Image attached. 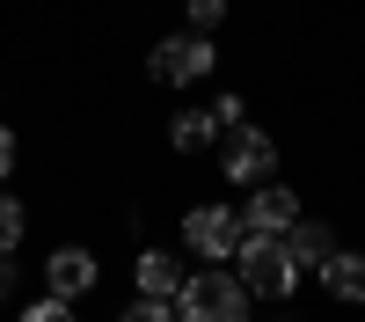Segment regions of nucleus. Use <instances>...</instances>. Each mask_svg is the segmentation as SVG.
<instances>
[{
  "instance_id": "f257e3e1",
  "label": "nucleus",
  "mask_w": 365,
  "mask_h": 322,
  "mask_svg": "<svg viewBox=\"0 0 365 322\" xmlns=\"http://www.w3.org/2000/svg\"><path fill=\"white\" fill-rule=\"evenodd\" d=\"M234 278L249 286V301H292L307 271L292 263L285 234H241V249H234Z\"/></svg>"
},
{
  "instance_id": "20e7f679",
  "label": "nucleus",
  "mask_w": 365,
  "mask_h": 322,
  "mask_svg": "<svg viewBox=\"0 0 365 322\" xmlns=\"http://www.w3.org/2000/svg\"><path fill=\"white\" fill-rule=\"evenodd\" d=\"M212 74H220V44L190 37V29H175V37H161L146 51V81H161V88H190V81H212Z\"/></svg>"
},
{
  "instance_id": "ddd939ff",
  "label": "nucleus",
  "mask_w": 365,
  "mask_h": 322,
  "mask_svg": "<svg viewBox=\"0 0 365 322\" xmlns=\"http://www.w3.org/2000/svg\"><path fill=\"white\" fill-rule=\"evenodd\" d=\"M227 0H190V15H182V22H190V37H220V29H227Z\"/></svg>"
},
{
  "instance_id": "f8f14e48",
  "label": "nucleus",
  "mask_w": 365,
  "mask_h": 322,
  "mask_svg": "<svg viewBox=\"0 0 365 322\" xmlns=\"http://www.w3.org/2000/svg\"><path fill=\"white\" fill-rule=\"evenodd\" d=\"M22 234H29V205L0 191V256H15V249H22Z\"/></svg>"
},
{
  "instance_id": "9d476101",
  "label": "nucleus",
  "mask_w": 365,
  "mask_h": 322,
  "mask_svg": "<svg viewBox=\"0 0 365 322\" xmlns=\"http://www.w3.org/2000/svg\"><path fill=\"white\" fill-rule=\"evenodd\" d=\"M285 249H292V263H299V271H322V263L336 256L344 242H336V227H329V220H307V213H299V227L285 234Z\"/></svg>"
},
{
  "instance_id": "1a4fd4ad",
  "label": "nucleus",
  "mask_w": 365,
  "mask_h": 322,
  "mask_svg": "<svg viewBox=\"0 0 365 322\" xmlns=\"http://www.w3.org/2000/svg\"><path fill=\"white\" fill-rule=\"evenodd\" d=\"M314 278H322V293H329L336 308H365V249H351V242H344V249L329 256Z\"/></svg>"
},
{
  "instance_id": "4468645a",
  "label": "nucleus",
  "mask_w": 365,
  "mask_h": 322,
  "mask_svg": "<svg viewBox=\"0 0 365 322\" xmlns=\"http://www.w3.org/2000/svg\"><path fill=\"white\" fill-rule=\"evenodd\" d=\"M15 322H81V315H73V301H51V293H37V301L15 308Z\"/></svg>"
},
{
  "instance_id": "f03ea898",
  "label": "nucleus",
  "mask_w": 365,
  "mask_h": 322,
  "mask_svg": "<svg viewBox=\"0 0 365 322\" xmlns=\"http://www.w3.org/2000/svg\"><path fill=\"white\" fill-rule=\"evenodd\" d=\"M249 286H241L227 263H205V271H190L182 278V293H175V322H249Z\"/></svg>"
},
{
  "instance_id": "9b49d317",
  "label": "nucleus",
  "mask_w": 365,
  "mask_h": 322,
  "mask_svg": "<svg viewBox=\"0 0 365 322\" xmlns=\"http://www.w3.org/2000/svg\"><path fill=\"white\" fill-rule=\"evenodd\" d=\"M168 146H175V154H205V146H220L212 110H175V117H168Z\"/></svg>"
},
{
  "instance_id": "2eb2a0df",
  "label": "nucleus",
  "mask_w": 365,
  "mask_h": 322,
  "mask_svg": "<svg viewBox=\"0 0 365 322\" xmlns=\"http://www.w3.org/2000/svg\"><path fill=\"white\" fill-rule=\"evenodd\" d=\"M110 322H175V301H139V293H132Z\"/></svg>"
},
{
  "instance_id": "7ed1b4c3",
  "label": "nucleus",
  "mask_w": 365,
  "mask_h": 322,
  "mask_svg": "<svg viewBox=\"0 0 365 322\" xmlns=\"http://www.w3.org/2000/svg\"><path fill=\"white\" fill-rule=\"evenodd\" d=\"M220 176L234 191H256V183H270L278 176V139H270L263 125H234V132H220Z\"/></svg>"
},
{
  "instance_id": "39448f33",
  "label": "nucleus",
  "mask_w": 365,
  "mask_h": 322,
  "mask_svg": "<svg viewBox=\"0 0 365 322\" xmlns=\"http://www.w3.org/2000/svg\"><path fill=\"white\" fill-rule=\"evenodd\" d=\"M182 249L190 256H205V263H234V249H241V213L234 205H190L182 213Z\"/></svg>"
},
{
  "instance_id": "a211bd4d",
  "label": "nucleus",
  "mask_w": 365,
  "mask_h": 322,
  "mask_svg": "<svg viewBox=\"0 0 365 322\" xmlns=\"http://www.w3.org/2000/svg\"><path fill=\"white\" fill-rule=\"evenodd\" d=\"M15 286H22V271H15V256H0V301H15Z\"/></svg>"
},
{
  "instance_id": "dca6fc26",
  "label": "nucleus",
  "mask_w": 365,
  "mask_h": 322,
  "mask_svg": "<svg viewBox=\"0 0 365 322\" xmlns=\"http://www.w3.org/2000/svg\"><path fill=\"white\" fill-rule=\"evenodd\" d=\"M212 125H220V132H234V125H249V103H241L234 88H227V96L212 103Z\"/></svg>"
},
{
  "instance_id": "423d86ee",
  "label": "nucleus",
  "mask_w": 365,
  "mask_h": 322,
  "mask_svg": "<svg viewBox=\"0 0 365 322\" xmlns=\"http://www.w3.org/2000/svg\"><path fill=\"white\" fill-rule=\"evenodd\" d=\"M96 286H103L96 249H88V242H51V256H44V293H51V301H88Z\"/></svg>"
},
{
  "instance_id": "f3484780",
  "label": "nucleus",
  "mask_w": 365,
  "mask_h": 322,
  "mask_svg": "<svg viewBox=\"0 0 365 322\" xmlns=\"http://www.w3.org/2000/svg\"><path fill=\"white\" fill-rule=\"evenodd\" d=\"M15 154H22V146H15V132L0 125V191H8V176H15Z\"/></svg>"
},
{
  "instance_id": "6e6552de",
  "label": "nucleus",
  "mask_w": 365,
  "mask_h": 322,
  "mask_svg": "<svg viewBox=\"0 0 365 322\" xmlns=\"http://www.w3.org/2000/svg\"><path fill=\"white\" fill-rule=\"evenodd\" d=\"M182 278H190V263H182L175 249H139L132 256V293L139 301H175Z\"/></svg>"
},
{
  "instance_id": "0eeeda50",
  "label": "nucleus",
  "mask_w": 365,
  "mask_h": 322,
  "mask_svg": "<svg viewBox=\"0 0 365 322\" xmlns=\"http://www.w3.org/2000/svg\"><path fill=\"white\" fill-rule=\"evenodd\" d=\"M234 213H241V234H292L299 227V191L270 176V183H256Z\"/></svg>"
}]
</instances>
